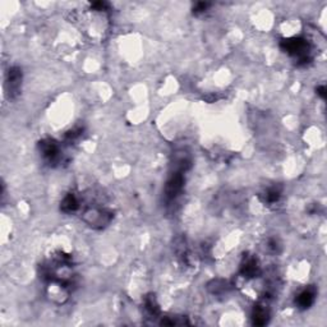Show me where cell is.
<instances>
[{
  "label": "cell",
  "instance_id": "6da1fadb",
  "mask_svg": "<svg viewBox=\"0 0 327 327\" xmlns=\"http://www.w3.org/2000/svg\"><path fill=\"white\" fill-rule=\"evenodd\" d=\"M281 49L295 58L299 63H308L311 61V45L302 37H291L281 41Z\"/></svg>",
  "mask_w": 327,
  "mask_h": 327
},
{
  "label": "cell",
  "instance_id": "7a4b0ae2",
  "mask_svg": "<svg viewBox=\"0 0 327 327\" xmlns=\"http://www.w3.org/2000/svg\"><path fill=\"white\" fill-rule=\"evenodd\" d=\"M41 156L50 165H56L62 161V148L59 143L54 139H44L39 144Z\"/></svg>",
  "mask_w": 327,
  "mask_h": 327
},
{
  "label": "cell",
  "instance_id": "3957f363",
  "mask_svg": "<svg viewBox=\"0 0 327 327\" xmlns=\"http://www.w3.org/2000/svg\"><path fill=\"white\" fill-rule=\"evenodd\" d=\"M186 165H182L181 169L175 171L174 174H171V176L169 178L168 183L165 187V198L168 202L174 201L178 198L179 194L183 191L184 186V171H186Z\"/></svg>",
  "mask_w": 327,
  "mask_h": 327
},
{
  "label": "cell",
  "instance_id": "277c9868",
  "mask_svg": "<svg viewBox=\"0 0 327 327\" xmlns=\"http://www.w3.org/2000/svg\"><path fill=\"white\" fill-rule=\"evenodd\" d=\"M241 274L243 278L246 279H253L258 278L261 275V267H259L258 261L254 257H248L242 264Z\"/></svg>",
  "mask_w": 327,
  "mask_h": 327
},
{
  "label": "cell",
  "instance_id": "5b68a950",
  "mask_svg": "<svg viewBox=\"0 0 327 327\" xmlns=\"http://www.w3.org/2000/svg\"><path fill=\"white\" fill-rule=\"evenodd\" d=\"M316 301V290L313 288H306L296 295L295 304L299 309H308Z\"/></svg>",
  "mask_w": 327,
  "mask_h": 327
},
{
  "label": "cell",
  "instance_id": "8992f818",
  "mask_svg": "<svg viewBox=\"0 0 327 327\" xmlns=\"http://www.w3.org/2000/svg\"><path fill=\"white\" fill-rule=\"evenodd\" d=\"M22 83V71L18 67H12L9 69L8 73V86H9V94L11 97H14L18 95L19 90H21Z\"/></svg>",
  "mask_w": 327,
  "mask_h": 327
},
{
  "label": "cell",
  "instance_id": "52a82bcc",
  "mask_svg": "<svg viewBox=\"0 0 327 327\" xmlns=\"http://www.w3.org/2000/svg\"><path fill=\"white\" fill-rule=\"evenodd\" d=\"M270 313L269 309L264 304H258L253 308V312H252V319H253V323L257 324V326H263L269 322Z\"/></svg>",
  "mask_w": 327,
  "mask_h": 327
},
{
  "label": "cell",
  "instance_id": "ba28073f",
  "mask_svg": "<svg viewBox=\"0 0 327 327\" xmlns=\"http://www.w3.org/2000/svg\"><path fill=\"white\" fill-rule=\"evenodd\" d=\"M79 207H81V199L74 193L67 194L61 203V210L63 212H66V214H71V212L77 211Z\"/></svg>",
  "mask_w": 327,
  "mask_h": 327
},
{
  "label": "cell",
  "instance_id": "9c48e42d",
  "mask_svg": "<svg viewBox=\"0 0 327 327\" xmlns=\"http://www.w3.org/2000/svg\"><path fill=\"white\" fill-rule=\"evenodd\" d=\"M280 196L281 192L279 191L278 188H275V187H272V188L267 189L266 193L263 194L262 201H263V203L267 204H275L276 202H279V199H280Z\"/></svg>",
  "mask_w": 327,
  "mask_h": 327
},
{
  "label": "cell",
  "instance_id": "30bf717a",
  "mask_svg": "<svg viewBox=\"0 0 327 327\" xmlns=\"http://www.w3.org/2000/svg\"><path fill=\"white\" fill-rule=\"evenodd\" d=\"M146 309L150 312L151 316H157V314L160 313L159 304L156 303V299H155L152 295L146 299Z\"/></svg>",
  "mask_w": 327,
  "mask_h": 327
},
{
  "label": "cell",
  "instance_id": "8fae6325",
  "mask_svg": "<svg viewBox=\"0 0 327 327\" xmlns=\"http://www.w3.org/2000/svg\"><path fill=\"white\" fill-rule=\"evenodd\" d=\"M210 4L209 3H198L196 7H194V13H203L206 12V9L209 8Z\"/></svg>",
  "mask_w": 327,
  "mask_h": 327
},
{
  "label": "cell",
  "instance_id": "7c38bea8",
  "mask_svg": "<svg viewBox=\"0 0 327 327\" xmlns=\"http://www.w3.org/2000/svg\"><path fill=\"white\" fill-rule=\"evenodd\" d=\"M317 94H318V96H321L323 100L326 99V87H324L323 84L317 87Z\"/></svg>",
  "mask_w": 327,
  "mask_h": 327
}]
</instances>
